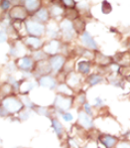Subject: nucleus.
Instances as JSON below:
<instances>
[{"mask_svg": "<svg viewBox=\"0 0 130 148\" xmlns=\"http://www.w3.org/2000/svg\"><path fill=\"white\" fill-rule=\"evenodd\" d=\"M0 104L3 106L6 111H7L8 114L10 115V117L16 116L20 111L23 110L25 108L19 95H16V94L7 95V97L1 99Z\"/></svg>", "mask_w": 130, "mask_h": 148, "instance_id": "nucleus-1", "label": "nucleus"}, {"mask_svg": "<svg viewBox=\"0 0 130 148\" xmlns=\"http://www.w3.org/2000/svg\"><path fill=\"white\" fill-rule=\"evenodd\" d=\"M51 106L54 109L55 113L70 111V109L74 108V97L55 92V97Z\"/></svg>", "mask_w": 130, "mask_h": 148, "instance_id": "nucleus-2", "label": "nucleus"}, {"mask_svg": "<svg viewBox=\"0 0 130 148\" xmlns=\"http://www.w3.org/2000/svg\"><path fill=\"white\" fill-rule=\"evenodd\" d=\"M76 125L79 127V128L83 129V130L90 132L92 129H95V121L94 118L88 113H86L81 108L77 109V120Z\"/></svg>", "mask_w": 130, "mask_h": 148, "instance_id": "nucleus-3", "label": "nucleus"}, {"mask_svg": "<svg viewBox=\"0 0 130 148\" xmlns=\"http://www.w3.org/2000/svg\"><path fill=\"white\" fill-rule=\"evenodd\" d=\"M120 138L118 136L106 132H99L96 137L99 145H101L103 148H115Z\"/></svg>", "mask_w": 130, "mask_h": 148, "instance_id": "nucleus-4", "label": "nucleus"}, {"mask_svg": "<svg viewBox=\"0 0 130 148\" xmlns=\"http://www.w3.org/2000/svg\"><path fill=\"white\" fill-rule=\"evenodd\" d=\"M50 122H51V127L53 129V131L56 134V136L58 137L59 140H64L65 137L67 136V130H66V127L64 125L63 122L60 120L58 115L54 114L52 117L49 118Z\"/></svg>", "mask_w": 130, "mask_h": 148, "instance_id": "nucleus-5", "label": "nucleus"}, {"mask_svg": "<svg viewBox=\"0 0 130 148\" xmlns=\"http://www.w3.org/2000/svg\"><path fill=\"white\" fill-rule=\"evenodd\" d=\"M65 83L67 84L70 88H72L75 92H79L81 90V86L83 85V78H81V75H79V73L73 72L69 73V74L66 75V78H65Z\"/></svg>", "mask_w": 130, "mask_h": 148, "instance_id": "nucleus-6", "label": "nucleus"}, {"mask_svg": "<svg viewBox=\"0 0 130 148\" xmlns=\"http://www.w3.org/2000/svg\"><path fill=\"white\" fill-rule=\"evenodd\" d=\"M60 82L58 81V79L55 76L50 75H44L41 76L40 78L37 79V85L41 88H48L50 90H56L57 86H58Z\"/></svg>", "mask_w": 130, "mask_h": 148, "instance_id": "nucleus-7", "label": "nucleus"}, {"mask_svg": "<svg viewBox=\"0 0 130 148\" xmlns=\"http://www.w3.org/2000/svg\"><path fill=\"white\" fill-rule=\"evenodd\" d=\"M16 65H17L18 69L23 73H32L35 69L36 62L31 56H23L18 59Z\"/></svg>", "mask_w": 130, "mask_h": 148, "instance_id": "nucleus-8", "label": "nucleus"}, {"mask_svg": "<svg viewBox=\"0 0 130 148\" xmlns=\"http://www.w3.org/2000/svg\"><path fill=\"white\" fill-rule=\"evenodd\" d=\"M66 57L64 55L61 54H57L54 55V56H51L49 59V63L50 66H51V70L52 73L54 74H59L61 73L64 69V66L66 64Z\"/></svg>", "mask_w": 130, "mask_h": 148, "instance_id": "nucleus-9", "label": "nucleus"}, {"mask_svg": "<svg viewBox=\"0 0 130 148\" xmlns=\"http://www.w3.org/2000/svg\"><path fill=\"white\" fill-rule=\"evenodd\" d=\"M26 29L27 32L34 37H41L45 32V27L42 24L35 21H27Z\"/></svg>", "mask_w": 130, "mask_h": 148, "instance_id": "nucleus-10", "label": "nucleus"}, {"mask_svg": "<svg viewBox=\"0 0 130 148\" xmlns=\"http://www.w3.org/2000/svg\"><path fill=\"white\" fill-rule=\"evenodd\" d=\"M51 73L52 70L49 60H44L36 63L35 69H34V75L37 79L40 78L41 76H44V75H50Z\"/></svg>", "mask_w": 130, "mask_h": 148, "instance_id": "nucleus-11", "label": "nucleus"}, {"mask_svg": "<svg viewBox=\"0 0 130 148\" xmlns=\"http://www.w3.org/2000/svg\"><path fill=\"white\" fill-rule=\"evenodd\" d=\"M77 73H79L81 76H90L92 71V63L88 60H83L77 63L76 65Z\"/></svg>", "mask_w": 130, "mask_h": 148, "instance_id": "nucleus-12", "label": "nucleus"}, {"mask_svg": "<svg viewBox=\"0 0 130 148\" xmlns=\"http://www.w3.org/2000/svg\"><path fill=\"white\" fill-rule=\"evenodd\" d=\"M88 101V95L84 90H81L77 92L74 95V108H81L86 102Z\"/></svg>", "mask_w": 130, "mask_h": 148, "instance_id": "nucleus-13", "label": "nucleus"}, {"mask_svg": "<svg viewBox=\"0 0 130 148\" xmlns=\"http://www.w3.org/2000/svg\"><path fill=\"white\" fill-rule=\"evenodd\" d=\"M81 44L86 48H88V49L92 50V51H96V50L99 49L96 42L93 40V38L88 33V32H83L81 37Z\"/></svg>", "mask_w": 130, "mask_h": 148, "instance_id": "nucleus-14", "label": "nucleus"}, {"mask_svg": "<svg viewBox=\"0 0 130 148\" xmlns=\"http://www.w3.org/2000/svg\"><path fill=\"white\" fill-rule=\"evenodd\" d=\"M60 49H61V43L58 40H52L47 45H45L43 50H44V52L47 55L54 56V55H57L59 53Z\"/></svg>", "mask_w": 130, "mask_h": 148, "instance_id": "nucleus-15", "label": "nucleus"}, {"mask_svg": "<svg viewBox=\"0 0 130 148\" xmlns=\"http://www.w3.org/2000/svg\"><path fill=\"white\" fill-rule=\"evenodd\" d=\"M62 34H63L64 39L72 40L74 37V26L70 21H64L61 25Z\"/></svg>", "mask_w": 130, "mask_h": 148, "instance_id": "nucleus-16", "label": "nucleus"}, {"mask_svg": "<svg viewBox=\"0 0 130 148\" xmlns=\"http://www.w3.org/2000/svg\"><path fill=\"white\" fill-rule=\"evenodd\" d=\"M33 111H34V113L40 115V116H45L48 118L52 117L55 114V111H54V109L52 108L51 106H39V104H37Z\"/></svg>", "mask_w": 130, "mask_h": 148, "instance_id": "nucleus-17", "label": "nucleus"}, {"mask_svg": "<svg viewBox=\"0 0 130 148\" xmlns=\"http://www.w3.org/2000/svg\"><path fill=\"white\" fill-rule=\"evenodd\" d=\"M25 45L28 47H30L31 49L35 50H40L41 47H43V42L40 39V37H34V36H30V37H27L24 41Z\"/></svg>", "mask_w": 130, "mask_h": 148, "instance_id": "nucleus-18", "label": "nucleus"}, {"mask_svg": "<svg viewBox=\"0 0 130 148\" xmlns=\"http://www.w3.org/2000/svg\"><path fill=\"white\" fill-rule=\"evenodd\" d=\"M35 85L36 84L31 82L30 79H21L19 94L18 95H29L30 92H32L33 88H35Z\"/></svg>", "mask_w": 130, "mask_h": 148, "instance_id": "nucleus-19", "label": "nucleus"}, {"mask_svg": "<svg viewBox=\"0 0 130 148\" xmlns=\"http://www.w3.org/2000/svg\"><path fill=\"white\" fill-rule=\"evenodd\" d=\"M55 92H56L57 94L70 95V97H74L75 94H76V92H75L72 88H70V86H68L65 82H63V83H59V85H58V86H57V88H56Z\"/></svg>", "mask_w": 130, "mask_h": 148, "instance_id": "nucleus-20", "label": "nucleus"}, {"mask_svg": "<svg viewBox=\"0 0 130 148\" xmlns=\"http://www.w3.org/2000/svg\"><path fill=\"white\" fill-rule=\"evenodd\" d=\"M104 82V77L100 74H92L86 79V83L88 86H94Z\"/></svg>", "mask_w": 130, "mask_h": 148, "instance_id": "nucleus-21", "label": "nucleus"}, {"mask_svg": "<svg viewBox=\"0 0 130 148\" xmlns=\"http://www.w3.org/2000/svg\"><path fill=\"white\" fill-rule=\"evenodd\" d=\"M10 16L13 19L22 20L26 18L27 11H26V9L23 8L22 6H15V7L10 11Z\"/></svg>", "mask_w": 130, "mask_h": 148, "instance_id": "nucleus-22", "label": "nucleus"}, {"mask_svg": "<svg viewBox=\"0 0 130 148\" xmlns=\"http://www.w3.org/2000/svg\"><path fill=\"white\" fill-rule=\"evenodd\" d=\"M93 60L95 61L99 65L102 66V67H106V66L110 65L112 63L111 61V58L108 56H105V55L101 54V53H96L94 55V59Z\"/></svg>", "mask_w": 130, "mask_h": 148, "instance_id": "nucleus-23", "label": "nucleus"}, {"mask_svg": "<svg viewBox=\"0 0 130 148\" xmlns=\"http://www.w3.org/2000/svg\"><path fill=\"white\" fill-rule=\"evenodd\" d=\"M14 94V90H13V86L10 85L7 82L1 84L0 85V99H3V97H7V95H13Z\"/></svg>", "mask_w": 130, "mask_h": 148, "instance_id": "nucleus-24", "label": "nucleus"}, {"mask_svg": "<svg viewBox=\"0 0 130 148\" xmlns=\"http://www.w3.org/2000/svg\"><path fill=\"white\" fill-rule=\"evenodd\" d=\"M32 113H34L33 110H30V109H28V108H24L23 110L20 111L16 116H14V118L18 122H24L31 117Z\"/></svg>", "mask_w": 130, "mask_h": 148, "instance_id": "nucleus-25", "label": "nucleus"}, {"mask_svg": "<svg viewBox=\"0 0 130 148\" xmlns=\"http://www.w3.org/2000/svg\"><path fill=\"white\" fill-rule=\"evenodd\" d=\"M20 99H21L22 102H23L25 108H28L30 110H34L35 106H37V103H35L32 99H30V95H19Z\"/></svg>", "mask_w": 130, "mask_h": 148, "instance_id": "nucleus-26", "label": "nucleus"}, {"mask_svg": "<svg viewBox=\"0 0 130 148\" xmlns=\"http://www.w3.org/2000/svg\"><path fill=\"white\" fill-rule=\"evenodd\" d=\"M24 4L27 10L32 12V11L37 10L39 5H40V2H39V0H24Z\"/></svg>", "mask_w": 130, "mask_h": 148, "instance_id": "nucleus-27", "label": "nucleus"}, {"mask_svg": "<svg viewBox=\"0 0 130 148\" xmlns=\"http://www.w3.org/2000/svg\"><path fill=\"white\" fill-rule=\"evenodd\" d=\"M81 109H83V110L86 113H88V115L92 116L93 118H95V116H96V113H95V110H96V109L93 108L92 104L90 103V102L88 101H86L83 106H81Z\"/></svg>", "mask_w": 130, "mask_h": 148, "instance_id": "nucleus-28", "label": "nucleus"}, {"mask_svg": "<svg viewBox=\"0 0 130 148\" xmlns=\"http://www.w3.org/2000/svg\"><path fill=\"white\" fill-rule=\"evenodd\" d=\"M31 57L33 58V60L35 61L36 63H38V62H41V61L46 60L48 55L45 53L44 50H37V51H35L32 54Z\"/></svg>", "mask_w": 130, "mask_h": 148, "instance_id": "nucleus-29", "label": "nucleus"}, {"mask_svg": "<svg viewBox=\"0 0 130 148\" xmlns=\"http://www.w3.org/2000/svg\"><path fill=\"white\" fill-rule=\"evenodd\" d=\"M92 106L96 109L97 111L101 110V109L105 108V101L102 99L101 97H96L93 99V102H92Z\"/></svg>", "mask_w": 130, "mask_h": 148, "instance_id": "nucleus-30", "label": "nucleus"}, {"mask_svg": "<svg viewBox=\"0 0 130 148\" xmlns=\"http://www.w3.org/2000/svg\"><path fill=\"white\" fill-rule=\"evenodd\" d=\"M107 81H108V83L110 84L111 86H117V88H124V86H123V81L121 78H119V77H112L110 76V78H107Z\"/></svg>", "mask_w": 130, "mask_h": 148, "instance_id": "nucleus-31", "label": "nucleus"}, {"mask_svg": "<svg viewBox=\"0 0 130 148\" xmlns=\"http://www.w3.org/2000/svg\"><path fill=\"white\" fill-rule=\"evenodd\" d=\"M55 114L62 117V119H63L65 122H73L75 119L74 114H73L72 112H70V111H63V112L55 113Z\"/></svg>", "mask_w": 130, "mask_h": 148, "instance_id": "nucleus-32", "label": "nucleus"}, {"mask_svg": "<svg viewBox=\"0 0 130 148\" xmlns=\"http://www.w3.org/2000/svg\"><path fill=\"white\" fill-rule=\"evenodd\" d=\"M36 18L39 20V21L41 22H44V21H47L48 18H49V13H48V11L46 10V9L42 8L40 9V10H38L37 12H36Z\"/></svg>", "mask_w": 130, "mask_h": 148, "instance_id": "nucleus-33", "label": "nucleus"}, {"mask_svg": "<svg viewBox=\"0 0 130 148\" xmlns=\"http://www.w3.org/2000/svg\"><path fill=\"white\" fill-rule=\"evenodd\" d=\"M81 148H99V145L96 139H88Z\"/></svg>", "mask_w": 130, "mask_h": 148, "instance_id": "nucleus-34", "label": "nucleus"}, {"mask_svg": "<svg viewBox=\"0 0 130 148\" xmlns=\"http://www.w3.org/2000/svg\"><path fill=\"white\" fill-rule=\"evenodd\" d=\"M73 26H74V29L77 30V33H81V32H83L86 25H84V22L81 21V20H76Z\"/></svg>", "mask_w": 130, "mask_h": 148, "instance_id": "nucleus-35", "label": "nucleus"}, {"mask_svg": "<svg viewBox=\"0 0 130 148\" xmlns=\"http://www.w3.org/2000/svg\"><path fill=\"white\" fill-rule=\"evenodd\" d=\"M115 148H130V139H120Z\"/></svg>", "mask_w": 130, "mask_h": 148, "instance_id": "nucleus-36", "label": "nucleus"}, {"mask_svg": "<svg viewBox=\"0 0 130 148\" xmlns=\"http://www.w3.org/2000/svg\"><path fill=\"white\" fill-rule=\"evenodd\" d=\"M16 69H18V68H17L16 63H14V62L8 63L7 65H6V67H5V70H6V72H7L8 74H13V73L16 71Z\"/></svg>", "mask_w": 130, "mask_h": 148, "instance_id": "nucleus-37", "label": "nucleus"}, {"mask_svg": "<svg viewBox=\"0 0 130 148\" xmlns=\"http://www.w3.org/2000/svg\"><path fill=\"white\" fill-rule=\"evenodd\" d=\"M101 10H102V12H103L104 14H107V13H109V12L111 11V6H110V4H109L107 1H103V2H102Z\"/></svg>", "mask_w": 130, "mask_h": 148, "instance_id": "nucleus-38", "label": "nucleus"}, {"mask_svg": "<svg viewBox=\"0 0 130 148\" xmlns=\"http://www.w3.org/2000/svg\"><path fill=\"white\" fill-rule=\"evenodd\" d=\"M0 117L1 118H8V117H10V115L8 114V112L7 111L4 109L3 106L0 104Z\"/></svg>", "mask_w": 130, "mask_h": 148, "instance_id": "nucleus-39", "label": "nucleus"}, {"mask_svg": "<svg viewBox=\"0 0 130 148\" xmlns=\"http://www.w3.org/2000/svg\"><path fill=\"white\" fill-rule=\"evenodd\" d=\"M63 3L65 4L67 7H70V8H74L75 7V1L74 0H62Z\"/></svg>", "mask_w": 130, "mask_h": 148, "instance_id": "nucleus-40", "label": "nucleus"}, {"mask_svg": "<svg viewBox=\"0 0 130 148\" xmlns=\"http://www.w3.org/2000/svg\"><path fill=\"white\" fill-rule=\"evenodd\" d=\"M0 5H1V8L3 9V10H7V9L10 7V2H9L8 0H2Z\"/></svg>", "mask_w": 130, "mask_h": 148, "instance_id": "nucleus-41", "label": "nucleus"}, {"mask_svg": "<svg viewBox=\"0 0 130 148\" xmlns=\"http://www.w3.org/2000/svg\"><path fill=\"white\" fill-rule=\"evenodd\" d=\"M53 13H54V14H56V15H59V14H61V13H63V9L56 5V6H54V7H53Z\"/></svg>", "mask_w": 130, "mask_h": 148, "instance_id": "nucleus-42", "label": "nucleus"}, {"mask_svg": "<svg viewBox=\"0 0 130 148\" xmlns=\"http://www.w3.org/2000/svg\"><path fill=\"white\" fill-rule=\"evenodd\" d=\"M7 40V35L4 32H0V43H4Z\"/></svg>", "mask_w": 130, "mask_h": 148, "instance_id": "nucleus-43", "label": "nucleus"}, {"mask_svg": "<svg viewBox=\"0 0 130 148\" xmlns=\"http://www.w3.org/2000/svg\"><path fill=\"white\" fill-rule=\"evenodd\" d=\"M128 79H129V81H130V76L128 77Z\"/></svg>", "mask_w": 130, "mask_h": 148, "instance_id": "nucleus-44", "label": "nucleus"}, {"mask_svg": "<svg viewBox=\"0 0 130 148\" xmlns=\"http://www.w3.org/2000/svg\"><path fill=\"white\" fill-rule=\"evenodd\" d=\"M21 148H29V147H21Z\"/></svg>", "mask_w": 130, "mask_h": 148, "instance_id": "nucleus-45", "label": "nucleus"}]
</instances>
